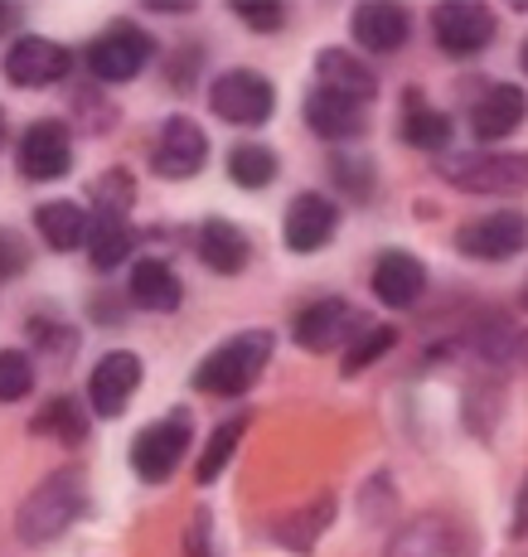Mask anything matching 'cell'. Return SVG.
<instances>
[{
    "label": "cell",
    "mask_w": 528,
    "mask_h": 557,
    "mask_svg": "<svg viewBox=\"0 0 528 557\" xmlns=\"http://www.w3.org/2000/svg\"><path fill=\"white\" fill-rule=\"evenodd\" d=\"M83 509H88V485H83V475L78 470H53L45 485H35V495L20 505L15 529L29 548H39V543H53L59 533H69L73 523L83 519Z\"/></svg>",
    "instance_id": "1"
},
{
    "label": "cell",
    "mask_w": 528,
    "mask_h": 557,
    "mask_svg": "<svg viewBox=\"0 0 528 557\" xmlns=\"http://www.w3.org/2000/svg\"><path fill=\"white\" fill-rule=\"evenodd\" d=\"M272 330H243V335L223 339L209 359L194 369V388L213 393V398H238L257 383V373L272 359Z\"/></svg>",
    "instance_id": "2"
},
{
    "label": "cell",
    "mask_w": 528,
    "mask_h": 557,
    "mask_svg": "<svg viewBox=\"0 0 528 557\" xmlns=\"http://www.w3.org/2000/svg\"><path fill=\"white\" fill-rule=\"evenodd\" d=\"M437 175L461 195H524L528 151H456L437 156Z\"/></svg>",
    "instance_id": "3"
},
{
    "label": "cell",
    "mask_w": 528,
    "mask_h": 557,
    "mask_svg": "<svg viewBox=\"0 0 528 557\" xmlns=\"http://www.w3.org/2000/svg\"><path fill=\"white\" fill-rule=\"evenodd\" d=\"M383 557H480V533L461 513L427 509L388 539Z\"/></svg>",
    "instance_id": "4"
},
{
    "label": "cell",
    "mask_w": 528,
    "mask_h": 557,
    "mask_svg": "<svg viewBox=\"0 0 528 557\" xmlns=\"http://www.w3.org/2000/svg\"><path fill=\"white\" fill-rule=\"evenodd\" d=\"M456 252L476 262H509L528 252V213L524 209H494L484 219H470L456 228Z\"/></svg>",
    "instance_id": "5"
},
{
    "label": "cell",
    "mask_w": 528,
    "mask_h": 557,
    "mask_svg": "<svg viewBox=\"0 0 528 557\" xmlns=\"http://www.w3.org/2000/svg\"><path fill=\"white\" fill-rule=\"evenodd\" d=\"M189 436H194V426H189V412H185V407H175L170 417L150 422L146 432L132 442V466H136V475H142L146 485H160V480H170V475H175V466H180V460H185V451H189Z\"/></svg>",
    "instance_id": "6"
},
{
    "label": "cell",
    "mask_w": 528,
    "mask_h": 557,
    "mask_svg": "<svg viewBox=\"0 0 528 557\" xmlns=\"http://www.w3.org/2000/svg\"><path fill=\"white\" fill-rule=\"evenodd\" d=\"M209 107L233 126H262L272 122V107H277V92L272 83L262 78L257 69H229L213 78L209 88Z\"/></svg>",
    "instance_id": "7"
},
{
    "label": "cell",
    "mask_w": 528,
    "mask_h": 557,
    "mask_svg": "<svg viewBox=\"0 0 528 557\" xmlns=\"http://www.w3.org/2000/svg\"><path fill=\"white\" fill-rule=\"evenodd\" d=\"M432 35L451 59H470L494 39V10L476 0H446L432 10Z\"/></svg>",
    "instance_id": "8"
},
{
    "label": "cell",
    "mask_w": 528,
    "mask_h": 557,
    "mask_svg": "<svg viewBox=\"0 0 528 557\" xmlns=\"http://www.w3.org/2000/svg\"><path fill=\"white\" fill-rule=\"evenodd\" d=\"M0 69H5V78L15 83V88H53V83L69 78L73 53L63 45H53V39L25 35V39H15V45L5 49Z\"/></svg>",
    "instance_id": "9"
},
{
    "label": "cell",
    "mask_w": 528,
    "mask_h": 557,
    "mask_svg": "<svg viewBox=\"0 0 528 557\" xmlns=\"http://www.w3.org/2000/svg\"><path fill=\"white\" fill-rule=\"evenodd\" d=\"M359 310H354L344 296H326V301L306 306L296 315V345L310 349V355H330L340 345H354L359 339Z\"/></svg>",
    "instance_id": "10"
},
{
    "label": "cell",
    "mask_w": 528,
    "mask_h": 557,
    "mask_svg": "<svg viewBox=\"0 0 528 557\" xmlns=\"http://www.w3.org/2000/svg\"><path fill=\"white\" fill-rule=\"evenodd\" d=\"M150 53H156V45H150L146 29L116 25L88 49V69H93L97 83H132L136 73L150 63Z\"/></svg>",
    "instance_id": "11"
},
{
    "label": "cell",
    "mask_w": 528,
    "mask_h": 557,
    "mask_svg": "<svg viewBox=\"0 0 528 557\" xmlns=\"http://www.w3.org/2000/svg\"><path fill=\"white\" fill-rule=\"evenodd\" d=\"M209 160V136L189 122V116H170L156 132V151H150V170L160 180H189Z\"/></svg>",
    "instance_id": "12"
},
{
    "label": "cell",
    "mask_w": 528,
    "mask_h": 557,
    "mask_svg": "<svg viewBox=\"0 0 528 557\" xmlns=\"http://www.w3.org/2000/svg\"><path fill=\"white\" fill-rule=\"evenodd\" d=\"M136 388H142V359L132 349H112V355L97 359V369L88 379V403L97 417H116V412H126Z\"/></svg>",
    "instance_id": "13"
},
{
    "label": "cell",
    "mask_w": 528,
    "mask_h": 557,
    "mask_svg": "<svg viewBox=\"0 0 528 557\" xmlns=\"http://www.w3.org/2000/svg\"><path fill=\"white\" fill-rule=\"evenodd\" d=\"M340 233V209L335 199L326 195H296L286 209V223H282V238L291 252H320L330 248Z\"/></svg>",
    "instance_id": "14"
},
{
    "label": "cell",
    "mask_w": 528,
    "mask_h": 557,
    "mask_svg": "<svg viewBox=\"0 0 528 557\" xmlns=\"http://www.w3.org/2000/svg\"><path fill=\"white\" fill-rule=\"evenodd\" d=\"M524 116H528V92L519 83H490L470 107V132H476V141H504V136H514L524 126Z\"/></svg>",
    "instance_id": "15"
},
{
    "label": "cell",
    "mask_w": 528,
    "mask_h": 557,
    "mask_svg": "<svg viewBox=\"0 0 528 557\" xmlns=\"http://www.w3.org/2000/svg\"><path fill=\"white\" fill-rule=\"evenodd\" d=\"M20 170H25L29 180H59L69 175L73 165V136L63 122H35L25 136H20Z\"/></svg>",
    "instance_id": "16"
},
{
    "label": "cell",
    "mask_w": 528,
    "mask_h": 557,
    "mask_svg": "<svg viewBox=\"0 0 528 557\" xmlns=\"http://www.w3.org/2000/svg\"><path fill=\"white\" fill-rule=\"evenodd\" d=\"M316 88L369 107L373 98H379V73L349 49H320L316 53Z\"/></svg>",
    "instance_id": "17"
},
{
    "label": "cell",
    "mask_w": 528,
    "mask_h": 557,
    "mask_svg": "<svg viewBox=\"0 0 528 557\" xmlns=\"http://www.w3.org/2000/svg\"><path fill=\"white\" fill-rule=\"evenodd\" d=\"M427 292V267L417 252L407 248H388L379 252V262H373V296H379L383 306H417Z\"/></svg>",
    "instance_id": "18"
},
{
    "label": "cell",
    "mask_w": 528,
    "mask_h": 557,
    "mask_svg": "<svg viewBox=\"0 0 528 557\" xmlns=\"http://www.w3.org/2000/svg\"><path fill=\"white\" fill-rule=\"evenodd\" d=\"M306 126L316 136H326V141H354V136L369 132V107L335 98V92H326V88H310L306 92Z\"/></svg>",
    "instance_id": "19"
},
{
    "label": "cell",
    "mask_w": 528,
    "mask_h": 557,
    "mask_svg": "<svg viewBox=\"0 0 528 557\" xmlns=\"http://www.w3.org/2000/svg\"><path fill=\"white\" fill-rule=\"evenodd\" d=\"M349 29L359 39V49L369 53H397L413 35V15L403 5H383V0H369L349 15Z\"/></svg>",
    "instance_id": "20"
},
{
    "label": "cell",
    "mask_w": 528,
    "mask_h": 557,
    "mask_svg": "<svg viewBox=\"0 0 528 557\" xmlns=\"http://www.w3.org/2000/svg\"><path fill=\"white\" fill-rule=\"evenodd\" d=\"M194 248H199L204 267H209V272H219V276H238L247 267V257H253L243 228H238V223H229V219H204L199 233H194Z\"/></svg>",
    "instance_id": "21"
},
{
    "label": "cell",
    "mask_w": 528,
    "mask_h": 557,
    "mask_svg": "<svg viewBox=\"0 0 528 557\" xmlns=\"http://www.w3.org/2000/svg\"><path fill=\"white\" fill-rule=\"evenodd\" d=\"M126 292H132V301L146 306V310H180V301H185V286H180L175 267L160 262V257H142V262H132Z\"/></svg>",
    "instance_id": "22"
},
{
    "label": "cell",
    "mask_w": 528,
    "mask_h": 557,
    "mask_svg": "<svg viewBox=\"0 0 528 557\" xmlns=\"http://www.w3.org/2000/svg\"><path fill=\"white\" fill-rule=\"evenodd\" d=\"M35 228H39V238H45L53 252H73V248H83V243H88L93 219L78 209V203L53 199V203H39V209H35Z\"/></svg>",
    "instance_id": "23"
},
{
    "label": "cell",
    "mask_w": 528,
    "mask_h": 557,
    "mask_svg": "<svg viewBox=\"0 0 528 557\" xmlns=\"http://www.w3.org/2000/svg\"><path fill=\"white\" fill-rule=\"evenodd\" d=\"M330 519H335V499L330 495H320V499H310V505H300V509H291L282 513V519L272 523V533H277V543L291 553H310L316 548V539L330 529Z\"/></svg>",
    "instance_id": "24"
},
{
    "label": "cell",
    "mask_w": 528,
    "mask_h": 557,
    "mask_svg": "<svg viewBox=\"0 0 528 557\" xmlns=\"http://www.w3.org/2000/svg\"><path fill=\"white\" fill-rule=\"evenodd\" d=\"M407 112H403V141L407 146H417V151H446V141H451V116L446 112H437L432 102L422 98V92H407Z\"/></svg>",
    "instance_id": "25"
},
{
    "label": "cell",
    "mask_w": 528,
    "mask_h": 557,
    "mask_svg": "<svg viewBox=\"0 0 528 557\" xmlns=\"http://www.w3.org/2000/svg\"><path fill=\"white\" fill-rule=\"evenodd\" d=\"M132 223L126 219H93L88 228V262L97 267V272H112V267H122L126 257H132Z\"/></svg>",
    "instance_id": "26"
},
{
    "label": "cell",
    "mask_w": 528,
    "mask_h": 557,
    "mask_svg": "<svg viewBox=\"0 0 528 557\" xmlns=\"http://www.w3.org/2000/svg\"><path fill=\"white\" fill-rule=\"evenodd\" d=\"M243 432H247V417H229V422H219V432L204 442V456H199V466H194V480H199V485H213V480L229 470V460H233V451H238Z\"/></svg>",
    "instance_id": "27"
},
{
    "label": "cell",
    "mask_w": 528,
    "mask_h": 557,
    "mask_svg": "<svg viewBox=\"0 0 528 557\" xmlns=\"http://www.w3.org/2000/svg\"><path fill=\"white\" fill-rule=\"evenodd\" d=\"M229 175H233V185H243V189H267L277 180L272 146H257V141L233 146L229 151Z\"/></svg>",
    "instance_id": "28"
},
{
    "label": "cell",
    "mask_w": 528,
    "mask_h": 557,
    "mask_svg": "<svg viewBox=\"0 0 528 557\" xmlns=\"http://www.w3.org/2000/svg\"><path fill=\"white\" fill-rule=\"evenodd\" d=\"M35 432L39 436H59L63 446H78L83 436H88V417H83V407L73 398H53L49 407H39Z\"/></svg>",
    "instance_id": "29"
},
{
    "label": "cell",
    "mask_w": 528,
    "mask_h": 557,
    "mask_svg": "<svg viewBox=\"0 0 528 557\" xmlns=\"http://www.w3.org/2000/svg\"><path fill=\"white\" fill-rule=\"evenodd\" d=\"M132 199H136V185H132V175H126V170H107V175H97V185H93L97 219H126Z\"/></svg>",
    "instance_id": "30"
},
{
    "label": "cell",
    "mask_w": 528,
    "mask_h": 557,
    "mask_svg": "<svg viewBox=\"0 0 528 557\" xmlns=\"http://www.w3.org/2000/svg\"><path fill=\"white\" fill-rule=\"evenodd\" d=\"M393 345H397V330H393V325H373V330H364V335L354 339L349 349H344L340 373H344V379H354V373H359V369H369L373 359H383Z\"/></svg>",
    "instance_id": "31"
},
{
    "label": "cell",
    "mask_w": 528,
    "mask_h": 557,
    "mask_svg": "<svg viewBox=\"0 0 528 557\" xmlns=\"http://www.w3.org/2000/svg\"><path fill=\"white\" fill-rule=\"evenodd\" d=\"M35 388V363L25 349H0V403H20Z\"/></svg>",
    "instance_id": "32"
},
{
    "label": "cell",
    "mask_w": 528,
    "mask_h": 557,
    "mask_svg": "<svg viewBox=\"0 0 528 557\" xmlns=\"http://www.w3.org/2000/svg\"><path fill=\"white\" fill-rule=\"evenodd\" d=\"M335 180H340V189L349 199H359V203H369L373 199V160H364L359 151H340L335 156Z\"/></svg>",
    "instance_id": "33"
},
{
    "label": "cell",
    "mask_w": 528,
    "mask_h": 557,
    "mask_svg": "<svg viewBox=\"0 0 528 557\" xmlns=\"http://www.w3.org/2000/svg\"><path fill=\"white\" fill-rule=\"evenodd\" d=\"M233 15H238L247 29H257V35H277V29L286 25V10L282 5H253V0L233 5Z\"/></svg>",
    "instance_id": "34"
},
{
    "label": "cell",
    "mask_w": 528,
    "mask_h": 557,
    "mask_svg": "<svg viewBox=\"0 0 528 557\" xmlns=\"http://www.w3.org/2000/svg\"><path fill=\"white\" fill-rule=\"evenodd\" d=\"M213 513L209 509H194L189 533H185V557H213Z\"/></svg>",
    "instance_id": "35"
},
{
    "label": "cell",
    "mask_w": 528,
    "mask_h": 557,
    "mask_svg": "<svg viewBox=\"0 0 528 557\" xmlns=\"http://www.w3.org/2000/svg\"><path fill=\"white\" fill-rule=\"evenodd\" d=\"M25 267H29L25 243H20L10 228H0V282H5V276H20Z\"/></svg>",
    "instance_id": "36"
},
{
    "label": "cell",
    "mask_w": 528,
    "mask_h": 557,
    "mask_svg": "<svg viewBox=\"0 0 528 557\" xmlns=\"http://www.w3.org/2000/svg\"><path fill=\"white\" fill-rule=\"evenodd\" d=\"M514 539H528V480L519 485V499H514V519H509Z\"/></svg>",
    "instance_id": "37"
},
{
    "label": "cell",
    "mask_w": 528,
    "mask_h": 557,
    "mask_svg": "<svg viewBox=\"0 0 528 557\" xmlns=\"http://www.w3.org/2000/svg\"><path fill=\"white\" fill-rule=\"evenodd\" d=\"M10 20H15V15H10V10L0 5V35H5V25H10Z\"/></svg>",
    "instance_id": "38"
},
{
    "label": "cell",
    "mask_w": 528,
    "mask_h": 557,
    "mask_svg": "<svg viewBox=\"0 0 528 557\" xmlns=\"http://www.w3.org/2000/svg\"><path fill=\"white\" fill-rule=\"evenodd\" d=\"M519 63H524V73H528V39H524V49H519Z\"/></svg>",
    "instance_id": "39"
},
{
    "label": "cell",
    "mask_w": 528,
    "mask_h": 557,
    "mask_svg": "<svg viewBox=\"0 0 528 557\" xmlns=\"http://www.w3.org/2000/svg\"><path fill=\"white\" fill-rule=\"evenodd\" d=\"M519 310H528V286H524V292H519Z\"/></svg>",
    "instance_id": "40"
},
{
    "label": "cell",
    "mask_w": 528,
    "mask_h": 557,
    "mask_svg": "<svg viewBox=\"0 0 528 557\" xmlns=\"http://www.w3.org/2000/svg\"><path fill=\"white\" fill-rule=\"evenodd\" d=\"M0 146H5V112H0Z\"/></svg>",
    "instance_id": "41"
}]
</instances>
